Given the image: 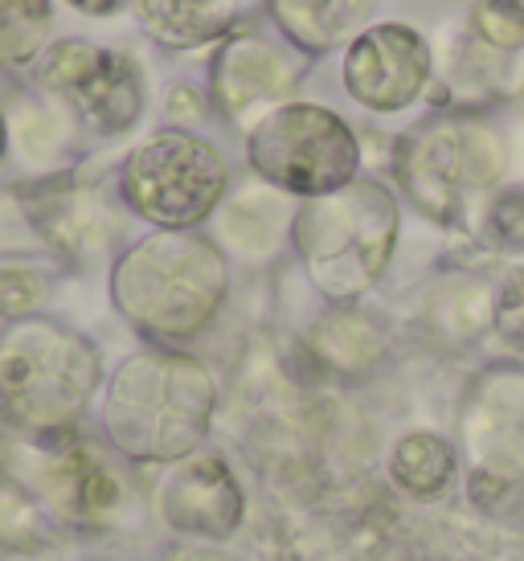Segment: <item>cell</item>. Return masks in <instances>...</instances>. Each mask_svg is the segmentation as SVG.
<instances>
[{"label": "cell", "mask_w": 524, "mask_h": 561, "mask_svg": "<svg viewBox=\"0 0 524 561\" xmlns=\"http://www.w3.org/2000/svg\"><path fill=\"white\" fill-rule=\"evenodd\" d=\"M214 377L185 353L148 348L127 357L107 386L103 426L127 459L169 463L201 447L214 422Z\"/></svg>", "instance_id": "obj_1"}, {"label": "cell", "mask_w": 524, "mask_h": 561, "mask_svg": "<svg viewBox=\"0 0 524 561\" xmlns=\"http://www.w3.org/2000/svg\"><path fill=\"white\" fill-rule=\"evenodd\" d=\"M230 275L221 250L189 230H160L115 263L111 299L148 341L185 344L209 328Z\"/></svg>", "instance_id": "obj_2"}, {"label": "cell", "mask_w": 524, "mask_h": 561, "mask_svg": "<svg viewBox=\"0 0 524 561\" xmlns=\"http://www.w3.org/2000/svg\"><path fill=\"white\" fill-rule=\"evenodd\" d=\"M292 238L311 283L328 299L349 304L386 275L398 242V202L377 181H353L328 197H311L295 214Z\"/></svg>", "instance_id": "obj_3"}, {"label": "cell", "mask_w": 524, "mask_h": 561, "mask_svg": "<svg viewBox=\"0 0 524 561\" xmlns=\"http://www.w3.org/2000/svg\"><path fill=\"white\" fill-rule=\"evenodd\" d=\"M99 386V353L54 320H16L0 332V410L33 435L75 426Z\"/></svg>", "instance_id": "obj_4"}, {"label": "cell", "mask_w": 524, "mask_h": 561, "mask_svg": "<svg viewBox=\"0 0 524 561\" xmlns=\"http://www.w3.org/2000/svg\"><path fill=\"white\" fill-rule=\"evenodd\" d=\"M356 140L337 111L316 103H287L262 115L250 131V169L262 181L299 193V197H328L356 181Z\"/></svg>", "instance_id": "obj_5"}, {"label": "cell", "mask_w": 524, "mask_h": 561, "mask_svg": "<svg viewBox=\"0 0 524 561\" xmlns=\"http://www.w3.org/2000/svg\"><path fill=\"white\" fill-rule=\"evenodd\" d=\"M124 202L160 230H189L214 214L226 193V160L189 131H156L124 160Z\"/></svg>", "instance_id": "obj_6"}, {"label": "cell", "mask_w": 524, "mask_h": 561, "mask_svg": "<svg viewBox=\"0 0 524 561\" xmlns=\"http://www.w3.org/2000/svg\"><path fill=\"white\" fill-rule=\"evenodd\" d=\"M500 172L504 148L471 119H426L398 144V181L434 221H451L463 193L488 188Z\"/></svg>", "instance_id": "obj_7"}, {"label": "cell", "mask_w": 524, "mask_h": 561, "mask_svg": "<svg viewBox=\"0 0 524 561\" xmlns=\"http://www.w3.org/2000/svg\"><path fill=\"white\" fill-rule=\"evenodd\" d=\"M37 79L58 94L78 119L103 136L127 131L144 111V79L127 54H111L91 42H58L37 66Z\"/></svg>", "instance_id": "obj_8"}, {"label": "cell", "mask_w": 524, "mask_h": 561, "mask_svg": "<svg viewBox=\"0 0 524 561\" xmlns=\"http://www.w3.org/2000/svg\"><path fill=\"white\" fill-rule=\"evenodd\" d=\"M431 75V49L410 25H369L344 54V87L361 107L401 111Z\"/></svg>", "instance_id": "obj_9"}, {"label": "cell", "mask_w": 524, "mask_h": 561, "mask_svg": "<svg viewBox=\"0 0 524 561\" xmlns=\"http://www.w3.org/2000/svg\"><path fill=\"white\" fill-rule=\"evenodd\" d=\"M242 488L226 459L205 455L176 471L164 488V520L176 533L221 541L242 525Z\"/></svg>", "instance_id": "obj_10"}, {"label": "cell", "mask_w": 524, "mask_h": 561, "mask_svg": "<svg viewBox=\"0 0 524 561\" xmlns=\"http://www.w3.org/2000/svg\"><path fill=\"white\" fill-rule=\"evenodd\" d=\"M292 66L254 37L226 46L214 62V91L221 99V107L233 111V115L262 103V99L292 91Z\"/></svg>", "instance_id": "obj_11"}, {"label": "cell", "mask_w": 524, "mask_h": 561, "mask_svg": "<svg viewBox=\"0 0 524 561\" xmlns=\"http://www.w3.org/2000/svg\"><path fill=\"white\" fill-rule=\"evenodd\" d=\"M377 0H271V16L299 49L324 54L365 33Z\"/></svg>", "instance_id": "obj_12"}, {"label": "cell", "mask_w": 524, "mask_h": 561, "mask_svg": "<svg viewBox=\"0 0 524 561\" xmlns=\"http://www.w3.org/2000/svg\"><path fill=\"white\" fill-rule=\"evenodd\" d=\"M144 33L169 49H197L226 37L238 21V0H136Z\"/></svg>", "instance_id": "obj_13"}, {"label": "cell", "mask_w": 524, "mask_h": 561, "mask_svg": "<svg viewBox=\"0 0 524 561\" xmlns=\"http://www.w3.org/2000/svg\"><path fill=\"white\" fill-rule=\"evenodd\" d=\"M394 480L401 492H410L418 500H434L438 492H447L451 476H455V447L443 435L418 431L406 435L394 447Z\"/></svg>", "instance_id": "obj_14"}, {"label": "cell", "mask_w": 524, "mask_h": 561, "mask_svg": "<svg viewBox=\"0 0 524 561\" xmlns=\"http://www.w3.org/2000/svg\"><path fill=\"white\" fill-rule=\"evenodd\" d=\"M311 344L340 374L369 369L373 360L381 357V332L361 312H328L311 332Z\"/></svg>", "instance_id": "obj_15"}, {"label": "cell", "mask_w": 524, "mask_h": 561, "mask_svg": "<svg viewBox=\"0 0 524 561\" xmlns=\"http://www.w3.org/2000/svg\"><path fill=\"white\" fill-rule=\"evenodd\" d=\"M49 0H0V66H25L46 49Z\"/></svg>", "instance_id": "obj_16"}, {"label": "cell", "mask_w": 524, "mask_h": 561, "mask_svg": "<svg viewBox=\"0 0 524 561\" xmlns=\"http://www.w3.org/2000/svg\"><path fill=\"white\" fill-rule=\"evenodd\" d=\"M58 496H62L66 508H75L78 516H94V513H107L119 504V480L111 476L103 463H94L91 455H66L58 463Z\"/></svg>", "instance_id": "obj_17"}, {"label": "cell", "mask_w": 524, "mask_h": 561, "mask_svg": "<svg viewBox=\"0 0 524 561\" xmlns=\"http://www.w3.org/2000/svg\"><path fill=\"white\" fill-rule=\"evenodd\" d=\"M471 500L488 513H509L524 500V476L512 463H483L471 476Z\"/></svg>", "instance_id": "obj_18"}, {"label": "cell", "mask_w": 524, "mask_h": 561, "mask_svg": "<svg viewBox=\"0 0 524 561\" xmlns=\"http://www.w3.org/2000/svg\"><path fill=\"white\" fill-rule=\"evenodd\" d=\"M495 328L500 336L524 353V271H512L495 296Z\"/></svg>", "instance_id": "obj_19"}, {"label": "cell", "mask_w": 524, "mask_h": 561, "mask_svg": "<svg viewBox=\"0 0 524 561\" xmlns=\"http://www.w3.org/2000/svg\"><path fill=\"white\" fill-rule=\"evenodd\" d=\"M42 299V283L25 275V271H0V320H13L25 316Z\"/></svg>", "instance_id": "obj_20"}, {"label": "cell", "mask_w": 524, "mask_h": 561, "mask_svg": "<svg viewBox=\"0 0 524 561\" xmlns=\"http://www.w3.org/2000/svg\"><path fill=\"white\" fill-rule=\"evenodd\" d=\"M492 234L500 247H524V188H512L492 205Z\"/></svg>", "instance_id": "obj_21"}, {"label": "cell", "mask_w": 524, "mask_h": 561, "mask_svg": "<svg viewBox=\"0 0 524 561\" xmlns=\"http://www.w3.org/2000/svg\"><path fill=\"white\" fill-rule=\"evenodd\" d=\"M476 4L495 16H509L512 25H521L524 30V0H476Z\"/></svg>", "instance_id": "obj_22"}, {"label": "cell", "mask_w": 524, "mask_h": 561, "mask_svg": "<svg viewBox=\"0 0 524 561\" xmlns=\"http://www.w3.org/2000/svg\"><path fill=\"white\" fill-rule=\"evenodd\" d=\"M78 13H91V16H107L115 9H124L127 0H70Z\"/></svg>", "instance_id": "obj_23"}, {"label": "cell", "mask_w": 524, "mask_h": 561, "mask_svg": "<svg viewBox=\"0 0 524 561\" xmlns=\"http://www.w3.org/2000/svg\"><path fill=\"white\" fill-rule=\"evenodd\" d=\"M4 140H9V131H4V115H0V157H4Z\"/></svg>", "instance_id": "obj_24"}]
</instances>
